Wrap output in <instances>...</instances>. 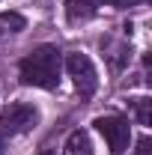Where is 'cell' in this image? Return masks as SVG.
Listing matches in <instances>:
<instances>
[{
    "label": "cell",
    "mask_w": 152,
    "mask_h": 155,
    "mask_svg": "<svg viewBox=\"0 0 152 155\" xmlns=\"http://www.w3.org/2000/svg\"><path fill=\"white\" fill-rule=\"evenodd\" d=\"M60 72H63V54L57 45H36L18 63L21 84L36 87V90H48V93H54L60 87Z\"/></svg>",
    "instance_id": "6da1fadb"
},
{
    "label": "cell",
    "mask_w": 152,
    "mask_h": 155,
    "mask_svg": "<svg viewBox=\"0 0 152 155\" xmlns=\"http://www.w3.org/2000/svg\"><path fill=\"white\" fill-rule=\"evenodd\" d=\"M39 119L42 114L33 101H9L0 107V134H30L39 125Z\"/></svg>",
    "instance_id": "7a4b0ae2"
},
{
    "label": "cell",
    "mask_w": 152,
    "mask_h": 155,
    "mask_svg": "<svg viewBox=\"0 0 152 155\" xmlns=\"http://www.w3.org/2000/svg\"><path fill=\"white\" fill-rule=\"evenodd\" d=\"M63 66H66V75L72 78V84H75L78 96L84 98H93V93L98 90V72H95V63L84 51H72V54H66L63 57Z\"/></svg>",
    "instance_id": "3957f363"
},
{
    "label": "cell",
    "mask_w": 152,
    "mask_h": 155,
    "mask_svg": "<svg viewBox=\"0 0 152 155\" xmlns=\"http://www.w3.org/2000/svg\"><path fill=\"white\" fill-rule=\"evenodd\" d=\"M93 125H95V131L104 137V143L111 146L114 155H122L128 149V143H131V125H128V119H122V116H95Z\"/></svg>",
    "instance_id": "277c9868"
},
{
    "label": "cell",
    "mask_w": 152,
    "mask_h": 155,
    "mask_svg": "<svg viewBox=\"0 0 152 155\" xmlns=\"http://www.w3.org/2000/svg\"><path fill=\"white\" fill-rule=\"evenodd\" d=\"M63 155H95V152H93V140H90V134H87L84 128L69 131L66 143H63Z\"/></svg>",
    "instance_id": "5b68a950"
},
{
    "label": "cell",
    "mask_w": 152,
    "mask_h": 155,
    "mask_svg": "<svg viewBox=\"0 0 152 155\" xmlns=\"http://www.w3.org/2000/svg\"><path fill=\"white\" fill-rule=\"evenodd\" d=\"M101 48H104V51H111L107 57H111V66H114V69H122V66L128 63V57H131V48H128L125 42H119V45H111L107 39H101Z\"/></svg>",
    "instance_id": "8992f818"
},
{
    "label": "cell",
    "mask_w": 152,
    "mask_h": 155,
    "mask_svg": "<svg viewBox=\"0 0 152 155\" xmlns=\"http://www.w3.org/2000/svg\"><path fill=\"white\" fill-rule=\"evenodd\" d=\"M27 27V18L15 12V9H6V12H0V33H21Z\"/></svg>",
    "instance_id": "52a82bcc"
},
{
    "label": "cell",
    "mask_w": 152,
    "mask_h": 155,
    "mask_svg": "<svg viewBox=\"0 0 152 155\" xmlns=\"http://www.w3.org/2000/svg\"><path fill=\"white\" fill-rule=\"evenodd\" d=\"M128 104H131L134 107V116H137V122H140V125H149L152 119H149V98L143 96V98H131V101H128Z\"/></svg>",
    "instance_id": "ba28073f"
},
{
    "label": "cell",
    "mask_w": 152,
    "mask_h": 155,
    "mask_svg": "<svg viewBox=\"0 0 152 155\" xmlns=\"http://www.w3.org/2000/svg\"><path fill=\"white\" fill-rule=\"evenodd\" d=\"M87 3H90V6H101V3H104V6H114V9H128V6H140V3H143V0H87Z\"/></svg>",
    "instance_id": "9c48e42d"
},
{
    "label": "cell",
    "mask_w": 152,
    "mask_h": 155,
    "mask_svg": "<svg viewBox=\"0 0 152 155\" xmlns=\"http://www.w3.org/2000/svg\"><path fill=\"white\" fill-rule=\"evenodd\" d=\"M134 155H152V143H149V137H140L137 140V152Z\"/></svg>",
    "instance_id": "30bf717a"
},
{
    "label": "cell",
    "mask_w": 152,
    "mask_h": 155,
    "mask_svg": "<svg viewBox=\"0 0 152 155\" xmlns=\"http://www.w3.org/2000/svg\"><path fill=\"white\" fill-rule=\"evenodd\" d=\"M39 155H54V152H51V149H45V152H39Z\"/></svg>",
    "instance_id": "8fae6325"
},
{
    "label": "cell",
    "mask_w": 152,
    "mask_h": 155,
    "mask_svg": "<svg viewBox=\"0 0 152 155\" xmlns=\"http://www.w3.org/2000/svg\"><path fill=\"white\" fill-rule=\"evenodd\" d=\"M0 149H3V134H0Z\"/></svg>",
    "instance_id": "7c38bea8"
}]
</instances>
